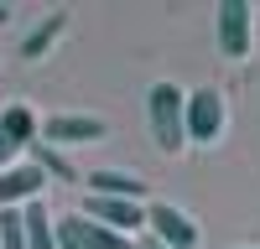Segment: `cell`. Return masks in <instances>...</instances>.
Returning a JSON list of instances; mask_svg holds the SVG:
<instances>
[{
	"instance_id": "1",
	"label": "cell",
	"mask_w": 260,
	"mask_h": 249,
	"mask_svg": "<svg viewBox=\"0 0 260 249\" xmlns=\"http://www.w3.org/2000/svg\"><path fill=\"white\" fill-rule=\"evenodd\" d=\"M146 119H151V140L161 156H177L187 145V94L177 83H151L146 89Z\"/></svg>"
},
{
	"instance_id": "2",
	"label": "cell",
	"mask_w": 260,
	"mask_h": 249,
	"mask_svg": "<svg viewBox=\"0 0 260 249\" xmlns=\"http://www.w3.org/2000/svg\"><path fill=\"white\" fill-rule=\"evenodd\" d=\"M57 249H141V239H125L83 213H68V218H57Z\"/></svg>"
},
{
	"instance_id": "3",
	"label": "cell",
	"mask_w": 260,
	"mask_h": 249,
	"mask_svg": "<svg viewBox=\"0 0 260 249\" xmlns=\"http://www.w3.org/2000/svg\"><path fill=\"white\" fill-rule=\"evenodd\" d=\"M224 124H229V104H224L219 89H192L187 94V140L213 145L224 135Z\"/></svg>"
},
{
	"instance_id": "4",
	"label": "cell",
	"mask_w": 260,
	"mask_h": 249,
	"mask_svg": "<svg viewBox=\"0 0 260 249\" xmlns=\"http://www.w3.org/2000/svg\"><path fill=\"white\" fill-rule=\"evenodd\" d=\"M146 234L156 244H167V249H198V223L172 202H151L146 208Z\"/></svg>"
},
{
	"instance_id": "5",
	"label": "cell",
	"mask_w": 260,
	"mask_h": 249,
	"mask_svg": "<svg viewBox=\"0 0 260 249\" xmlns=\"http://www.w3.org/2000/svg\"><path fill=\"white\" fill-rule=\"evenodd\" d=\"M255 6H245V0H224L219 6V52L224 57H250V31H255Z\"/></svg>"
},
{
	"instance_id": "6",
	"label": "cell",
	"mask_w": 260,
	"mask_h": 249,
	"mask_svg": "<svg viewBox=\"0 0 260 249\" xmlns=\"http://www.w3.org/2000/svg\"><path fill=\"white\" fill-rule=\"evenodd\" d=\"M83 218H94L104 228H115V234H141L146 228V202H125V197H89L83 202Z\"/></svg>"
},
{
	"instance_id": "7",
	"label": "cell",
	"mask_w": 260,
	"mask_h": 249,
	"mask_svg": "<svg viewBox=\"0 0 260 249\" xmlns=\"http://www.w3.org/2000/svg\"><path fill=\"white\" fill-rule=\"evenodd\" d=\"M42 187H47V172H42V166H31V161H16L11 172H0V213H6V208H26V202H37Z\"/></svg>"
},
{
	"instance_id": "8",
	"label": "cell",
	"mask_w": 260,
	"mask_h": 249,
	"mask_svg": "<svg viewBox=\"0 0 260 249\" xmlns=\"http://www.w3.org/2000/svg\"><path fill=\"white\" fill-rule=\"evenodd\" d=\"M104 124L99 114H52L42 124V140L47 145H89V140H104Z\"/></svg>"
},
{
	"instance_id": "9",
	"label": "cell",
	"mask_w": 260,
	"mask_h": 249,
	"mask_svg": "<svg viewBox=\"0 0 260 249\" xmlns=\"http://www.w3.org/2000/svg\"><path fill=\"white\" fill-rule=\"evenodd\" d=\"M83 182H89V197H125V202L146 197V182L136 172H120V166H94Z\"/></svg>"
},
{
	"instance_id": "10",
	"label": "cell",
	"mask_w": 260,
	"mask_h": 249,
	"mask_svg": "<svg viewBox=\"0 0 260 249\" xmlns=\"http://www.w3.org/2000/svg\"><path fill=\"white\" fill-rule=\"evenodd\" d=\"M21 218H26V249H57V223H52L42 197L21 208Z\"/></svg>"
},
{
	"instance_id": "11",
	"label": "cell",
	"mask_w": 260,
	"mask_h": 249,
	"mask_svg": "<svg viewBox=\"0 0 260 249\" xmlns=\"http://www.w3.org/2000/svg\"><path fill=\"white\" fill-rule=\"evenodd\" d=\"M0 135H11L21 151H26V145H37V119H31L26 104H11V109H0Z\"/></svg>"
},
{
	"instance_id": "12",
	"label": "cell",
	"mask_w": 260,
	"mask_h": 249,
	"mask_svg": "<svg viewBox=\"0 0 260 249\" xmlns=\"http://www.w3.org/2000/svg\"><path fill=\"white\" fill-rule=\"evenodd\" d=\"M62 31H68V11H52V16L42 21V26H37L26 42H21V57H42V52H47L52 42L62 36Z\"/></svg>"
},
{
	"instance_id": "13",
	"label": "cell",
	"mask_w": 260,
	"mask_h": 249,
	"mask_svg": "<svg viewBox=\"0 0 260 249\" xmlns=\"http://www.w3.org/2000/svg\"><path fill=\"white\" fill-rule=\"evenodd\" d=\"M31 151V166H42L47 177H57V182H73V166L57 156V145H47V140H37V145H26Z\"/></svg>"
},
{
	"instance_id": "14",
	"label": "cell",
	"mask_w": 260,
	"mask_h": 249,
	"mask_svg": "<svg viewBox=\"0 0 260 249\" xmlns=\"http://www.w3.org/2000/svg\"><path fill=\"white\" fill-rule=\"evenodd\" d=\"M0 249H26V218H21V208L0 213Z\"/></svg>"
},
{
	"instance_id": "15",
	"label": "cell",
	"mask_w": 260,
	"mask_h": 249,
	"mask_svg": "<svg viewBox=\"0 0 260 249\" xmlns=\"http://www.w3.org/2000/svg\"><path fill=\"white\" fill-rule=\"evenodd\" d=\"M16 156H21V145H16L11 135H0V172H11V166H16Z\"/></svg>"
},
{
	"instance_id": "16",
	"label": "cell",
	"mask_w": 260,
	"mask_h": 249,
	"mask_svg": "<svg viewBox=\"0 0 260 249\" xmlns=\"http://www.w3.org/2000/svg\"><path fill=\"white\" fill-rule=\"evenodd\" d=\"M141 249H167V244H156V239H151V234H146V239H141Z\"/></svg>"
},
{
	"instance_id": "17",
	"label": "cell",
	"mask_w": 260,
	"mask_h": 249,
	"mask_svg": "<svg viewBox=\"0 0 260 249\" xmlns=\"http://www.w3.org/2000/svg\"><path fill=\"white\" fill-rule=\"evenodd\" d=\"M6 21H11V6H6V0H0V26H6Z\"/></svg>"
}]
</instances>
